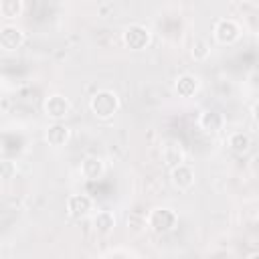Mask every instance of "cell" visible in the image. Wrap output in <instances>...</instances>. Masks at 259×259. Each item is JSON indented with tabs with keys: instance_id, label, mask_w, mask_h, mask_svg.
<instances>
[{
	"instance_id": "cell-1",
	"label": "cell",
	"mask_w": 259,
	"mask_h": 259,
	"mask_svg": "<svg viewBox=\"0 0 259 259\" xmlns=\"http://www.w3.org/2000/svg\"><path fill=\"white\" fill-rule=\"evenodd\" d=\"M89 111L97 119H111L119 111V95L111 89H97L89 97Z\"/></svg>"
},
{
	"instance_id": "cell-2",
	"label": "cell",
	"mask_w": 259,
	"mask_h": 259,
	"mask_svg": "<svg viewBox=\"0 0 259 259\" xmlns=\"http://www.w3.org/2000/svg\"><path fill=\"white\" fill-rule=\"evenodd\" d=\"M178 227V212L170 206H156L148 212V229L154 235H168Z\"/></svg>"
},
{
	"instance_id": "cell-3",
	"label": "cell",
	"mask_w": 259,
	"mask_h": 259,
	"mask_svg": "<svg viewBox=\"0 0 259 259\" xmlns=\"http://www.w3.org/2000/svg\"><path fill=\"white\" fill-rule=\"evenodd\" d=\"M150 40H152L150 28L144 26V24H138V22L127 24L123 28V32H121V42L130 51H142V49H146L150 45Z\"/></svg>"
},
{
	"instance_id": "cell-4",
	"label": "cell",
	"mask_w": 259,
	"mask_h": 259,
	"mask_svg": "<svg viewBox=\"0 0 259 259\" xmlns=\"http://www.w3.org/2000/svg\"><path fill=\"white\" fill-rule=\"evenodd\" d=\"M71 101L69 97H65L63 93H51L45 103H42V109H45V115L55 119V121H63L69 113H71Z\"/></svg>"
},
{
	"instance_id": "cell-5",
	"label": "cell",
	"mask_w": 259,
	"mask_h": 259,
	"mask_svg": "<svg viewBox=\"0 0 259 259\" xmlns=\"http://www.w3.org/2000/svg\"><path fill=\"white\" fill-rule=\"evenodd\" d=\"M212 34H214V40L217 42H221V45H233L241 36V26L233 18H219L214 22Z\"/></svg>"
},
{
	"instance_id": "cell-6",
	"label": "cell",
	"mask_w": 259,
	"mask_h": 259,
	"mask_svg": "<svg viewBox=\"0 0 259 259\" xmlns=\"http://www.w3.org/2000/svg\"><path fill=\"white\" fill-rule=\"evenodd\" d=\"M198 127L206 136H217L225 130V115L219 109H204L198 115Z\"/></svg>"
},
{
	"instance_id": "cell-7",
	"label": "cell",
	"mask_w": 259,
	"mask_h": 259,
	"mask_svg": "<svg viewBox=\"0 0 259 259\" xmlns=\"http://www.w3.org/2000/svg\"><path fill=\"white\" fill-rule=\"evenodd\" d=\"M24 40H26V34L16 24H4L0 28V47L4 51H16L24 45Z\"/></svg>"
},
{
	"instance_id": "cell-8",
	"label": "cell",
	"mask_w": 259,
	"mask_h": 259,
	"mask_svg": "<svg viewBox=\"0 0 259 259\" xmlns=\"http://www.w3.org/2000/svg\"><path fill=\"white\" fill-rule=\"evenodd\" d=\"M93 210V198L87 194H71L67 198V214L71 219H85Z\"/></svg>"
},
{
	"instance_id": "cell-9",
	"label": "cell",
	"mask_w": 259,
	"mask_h": 259,
	"mask_svg": "<svg viewBox=\"0 0 259 259\" xmlns=\"http://www.w3.org/2000/svg\"><path fill=\"white\" fill-rule=\"evenodd\" d=\"M45 140H47V144L53 146V148H63V146L69 144V140H71V127H69L67 123H63V121H55V123H51V125L47 127Z\"/></svg>"
},
{
	"instance_id": "cell-10",
	"label": "cell",
	"mask_w": 259,
	"mask_h": 259,
	"mask_svg": "<svg viewBox=\"0 0 259 259\" xmlns=\"http://www.w3.org/2000/svg\"><path fill=\"white\" fill-rule=\"evenodd\" d=\"M170 182L178 190H188L194 184V170H192V166L182 162V164L170 168Z\"/></svg>"
},
{
	"instance_id": "cell-11",
	"label": "cell",
	"mask_w": 259,
	"mask_h": 259,
	"mask_svg": "<svg viewBox=\"0 0 259 259\" xmlns=\"http://www.w3.org/2000/svg\"><path fill=\"white\" fill-rule=\"evenodd\" d=\"M198 87H200V79L192 73H182L174 79V91H176L178 97L188 99L198 91Z\"/></svg>"
},
{
	"instance_id": "cell-12",
	"label": "cell",
	"mask_w": 259,
	"mask_h": 259,
	"mask_svg": "<svg viewBox=\"0 0 259 259\" xmlns=\"http://www.w3.org/2000/svg\"><path fill=\"white\" fill-rule=\"evenodd\" d=\"M79 172L85 180H97L103 176L105 172V162L99 158V156H85L81 160V166H79Z\"/></svg>"
},
{
	"instance_id": "cell-13",
	"label": "cell",
	"mask_w": 259,
	"mask_h": 259,
	"mask_svg": "<svg viewBox=\"0 0 259 259\" xmlns=\"http://www.w3.org/2000/svg\"><path fill=\"white\" fill-rule=\"evenodd\" d=\"M184 158H186V154H184V150H182V146H180L178 142L168 140V142L162 146V160H164V164H166L168 168H174V166L182 164Z\"/></svg>"
},
{
	"instance_id": "cell-14",
	"label": "cell",
	"mask_w": 259,
	"mask_h": 259,
	"mask_svg": "<svg viewBox=\"0 0 259 259\" xmlns=\"http://www.w3.org/2000/svg\"><path fill=\"white\" fill-rule=\"evenodd\" d=\"M227 146H229V150L233 154L243 156V154H247L251 150V136L247 132H233L227 138Z\"/></svg>"
},
{
	"instance_id": "cell-15",
	"label": "cell",
	"mask_w": 259,
	"mask_h": 259,
	"mask_svg": "<svg viewBox=\"0 0 259 259\" xmlns=\"http://www.w3.org/2000/svg\"><path fill=\"white\" fill-rule=\"evenodd\" d=\"M93 229L97 235H109L115 229V214L111 210H97L93 217Z\"/></svg>"
},
{
	"instance_id": "cell-16",
	"label": "cell",
	"mask_w": 259,
	"mask_h": 259,
	"mask_svg": "<svg viewBox=\"0 0 259 259\" xmlns=\"http://www.w3.org/2000/svg\"><path fill=\"white\" fill-rule=\"evenodd\" d=\"M188 53H190V59H192V61H198V63H200V61H206L208 55H210V45H208L204 38L196 36V38L190 40Z\"/></svg>"
},
{
	"instance_id": "cell-17",
	"label": "cell",
	"mask_w": 259,
	"mask_h": 259,
	"mask_svg": "<svg viewBox=\"0 0 259 259\" xmlns=\"http://www.w3.org/2000/svg\"><path fill=\"white\" fill-rule=\"evenodd\" d=\"M22 12V0H0V14L6 20H12L20 16Z\"/></svg>"
},
{
	"instance_id": "cell-18",
	"label": "cell",
	"mask_w": 259,
	"mask_h": 259,
	"mask_svg": "<svg viewBox=\"0 0 259 259\" xmlns=\"http://www.w3.org/2000/svg\"><path fill=\"white\" fill-rule=\"evenodd\" d=\"M127 227H132V231L140 233L142 229H148V214H140V210H134L130 217H127Z\"/></svg>"
},
{
	"instance_id": "cell-19",
	"label": "cell",
	"mask_w": 259,
	"mask_h": 259,
	"mask_svg": "<svg viewBox=\"0 0 259 259\" xmlns=\"http://www.w3.org/2000/svg\"><path fill=\"white\" fill-rule=\"evenodd\" d=\"M101 257H138V253L132 249H109Z\"/></svg>"
},
{
	"instance_id": "cell-20",
	"label": "cell",
	"mask_w": 259,
	"mask_h": 259,
	"mask_svg": "<svg viewBox=\"0 0 259 259\" xmlns=\"http://www.w3.org/2000/svg\"><path fill=\"white\" fill-rule=\"evenodd\" d=\"M249 170H251V174H253L255 178H259V154H255V156L251 158V162H249Z\"/></svg>"
},
{
	"instance_id": "cell-21",
	"label": "cell",
	"mask_w": 259,
	"mask_h": 259,
	"mask_svg": "<svg viewBox=\"0 0 259 259\" xmlns=\"http://www.w3.org/2000/svg\"><path fill=\"white\" fill-rule=\"evenodd\" d=\"M10 168H12V162H10V160H4V162H2V178H4V180L10 178Z\"/></svg>"
},
{
	"instance_id": "cell-22",
	"label": "cell",
	"mask_w": 259,
	"mask_h": 259,
	"mask_svg": "<svg viewBox=\"0 0 259 259\" xmlns=\"http://www.w3.org/2000/svg\"><path fill=\"white\" fill-rule=\"evenodd\" d=\"M251 117H253V121L259 125V101L253 103V107H251Z\"/></svg>"
},
{
	"instance_id": "cell-23",
	"label": "cell",
	"mask_w": 259,
	"mask_h": 259,
	"mask_svg": "<svg viewBox=\"0 0 259 259\" xmlns=\"http://www.w3.org/2000/svg\"><path fill=\"white\" fill-rule=\"evenodd\" d=\"M249 257H259V249H257V251H251Z\"/></svg>"
}]
</instances>
